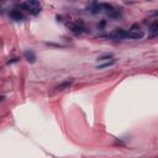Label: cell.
Returning <instances> with one entry per match:
<instances>
[{
    "label": "cell",
    "mask_w": 158,
    "mask_h": 158,
    "mask_svg": "<svg viewBox=\"0 0 158 158\" xmlns=\"http://www.w3.org/2000/svg\"><path fill=\"white\" fill-rule=\"evenodd\" d=\"M22 7H25L30 14L32 15H38L41 13V0H26V3L22 5Z\"/></svg>",
    "instance_id": "1"
},
{
    "label": "cell",
    "mask_w": 158,
    "mask_h": 158,
    "mask_svg": "<svg viewBox=\"0 0 158 158\" xmlns=\"http://www.w3.org/2000/svg\"><path fill=\"white\" fill-rule=\"evenodd\" d=\"M127 31H129V38L131 40H141L145 36V31L137 24H133Z\"/></svg>",
    "instance_id": "2"
},
{
    "label": "cell",
    "mask_w": 158,
    "mask_h": 158,
    "mask_svg": "<svg viewBox=\"0 0 158 158\" xmlns=\"http://www.w3.org/2000/svg\"><path fill=\"white\" fill-rule=\"evenodd\" d=\"M111 37L114 40H125V38H129V31L127 30H122V28H118V30H115L114 32L111 34Z\"/></svg>",
    "instance_id": "3"
},
{
    "label": "cell",
    "mask_w": 158,
    "mask_h": 158,
    "mask_svg": "<svg viewBox=\"0 0 158 158\" xmlns=\"http://www.w3.org/2000/svg\"><path fill=\"white\" fill-rule=\"evenodd\" d=\"M115 10H116V9H115L111 4H109V3H101V4H99V11L106 14L108 16L111 15L115 11Z\"/></svg>",
    "instance_id": "4"
},
{
    "label": "cell",
    "mask_w": 158,
    "mask_h": 158,
    "mask_svg": "<svg viewBox=\"0 0 158 158\" xmlns=\"http://www.w3.org/2000/svg\"><path fill=\"white\" fill-rule=\"evenodd\" d=\"M10 17H11L14 21H22L24 20V14H22V11L21 10H19V9H14V10H11L10 11Z\"/></svg>",
    "instance_id": "5"
},
{
    "label": "cell",
    "mask_w": 158,
    "mask_h": 158,
    "mask_svg": "<svg viewBox=\"0 0 158 158\" xmlns=\"http://www.w3.org/2000/svg\"><path fill=\"white\" fill-rule=\"evenodd\" d=\"M24 57H25V59L28 62V63H35L36 62V59H37V57H36V55H35V52L32 51V49H27V51H25V53H24Z\"/></svg>",
    "instance_id": "6"
},
{
    "label": "cell",
    "mask_w": 158,
    "mask_h": 158,
    "mask_svg": "<svg viewBox=\"0 0 158 158\" xmlns=\"http://www.w3.org/2000/svg\"><path fill=\"white\" fill-rule=\"evenodd\" d=\"M150 37L153 38V37H157L158 36V20H154L151 22L150 25Z\"/></svg>",
    "instance_id": "7"
},
{
    "label": "cell",
    "mask_w": 158,
    "mask_h": 158,
    "mask_svg": "<svg viewBox=\"0 0 158 158\" xmlns=\"http://www.w3.org/2000/svg\"><path fill=\"white\" fill-rule=\"evenodd\" d=\"M73 79H70V80H66V82H63V83H61L59 85H57L56 87V90L57 91H62V90H66V89H69L70 87H72V84H73Z\"/></svg>",
    "instance_id": "8"
},
{
    "label": "cell",
    "mask_w": 158,
    "mask_h": 158,
    "mask_svg": "<svg viewBox=\"0 0 158 158\" xmlns=\"http://www.w3.org/2000/svg\"><path fill=\"white\" fill-rule=\"evenodd\" d=\"M69 27H70V30H72V32L74 34V35H82L83 32H84V28L83 26H80V25H78V24H70V25H68Z\"/></svg>",
    "instance_id": "9"
},
{
    "label": "cell",
    "mask_w": 158,
    "mask_h": 158,
    "mask_svg": "<svg viewBox=\"0 0 158 158\" xmlns=\"http://www.w3.org/2000/svg\"><path fill=\"white\" fill-rule=\"evenodd\" d=\"M115 63H116V59H110V61H106L105 63H103V64H99L97 66V69H104V68H109V67H112Z\"/></svg>",
    "instance_id": "10"
},
{
    "label": "cell",
    "mask_w": 158,
    "mask_h": 158,
    "mask_svg": "<svg viewBox=\"0 0 158 158\" xmlns=\"http://www.w3.org/2000/svg\"><path fill=\"white\" fill-rule=\"evenodd\" d=\"M90 13H91L93 15H95V14L100 13V11H99V3L97 1V0H93V3H91V5H90Z\"/></svg>",
    "instance_id": "11"
},
{
    "label": "cell",
    "mask_w": 158,
    "mask_h": 158,
    "mask_svg": "<svg viewBox=\"0 0 158 158\" xmlns=\"http://www.w3.org/2000/svg\"><path fill=\"white\" fill-rule=\"evenodd\" d=\"M112 58H114V55H112V53H108V55H104V56L99 57L98 61H99V62H104V61H110V59H112Z\"/></svg>",
    "instance_id": "12"
},
{
    "label": "cell",
    "mask_w": 158,
    "mask_h": 158,
    "mask_svg": "<svg viewBox=\"0 0 158 158\" xmlns=\"http://www.w3.org/2000/svg\"><path fill=\"white\" fill-rule=\"evenodd\" d=\"M17 61H19V58H13L11 61L7 62V64H11V63H15V62H17Z\"/></svg>",
    "instance_id": "13"
}]
</instances>
